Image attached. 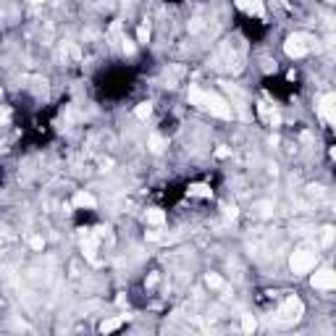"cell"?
I'll list each match as a JSON object with an SVG mask.
<instances>
[{"label":"cell","mask_w":336,"mask_h":336,"mask_svg":"<svg viewBox=\"0 0 336 336\" xmlns=\"http://www.w3.org/2000/svg\"><path fill=\"white\" fill-rule=\"evenodd\" d=\"M145 218H147V223H152V226H160V223L165 221V213H163L160 208H150V210L145 213Z\"/></svg>","instance_id":"10"},{"label":"cell","mask_w":336,"mask_h":336,"mask_svg":"<svg viewBox=\"0 0 336 336\" xmlns=\"http://www.w3.org/2000/svg\"><path fill=\"white\" fill-rule=\"evenodd\" d=\"M302 313H305L302 299H299V297H286V299L281 302V308H279V320H281L284 326L297 323V320L302 318Z\"/></svg>","instance_id":"4"},{"label":"cell","mask_w":336,"mask_h":336,"mask_svg":"<svg viewBox=\"0 0 336 336\" xmlns=\"http://www.w3.org/2000/svg\"><path fill=\"white\" fill-rule=\"evenodd\" d=\"M237 6L242 11H247L250 16H265V8H263V0H237Z\"/></svg>","instance_id":"7"},{"label":"cell","mask_w":336,"mask_h":336,"mask_svg":"<svg viewBox=\"0 0 336 336\" xmlns=\"http://www.w3.org/2000/svg\"><path fill=\"white\" fill-rule=\"evenodd\" d=\"M313 45H315V40H313L310 35L297 32V35H292V37H286L284 53H286L289 58H302V55H308V53L313 50Z\"/></svg>","instance_id":"1"},{"label":"cell","mask_w":336,"mask_h":336,"mask_svg":"<svg viewBox=\"0 0 336 336\" xmlns=\"http://www.w3.org/2000/svg\"><path fill=\"white\" fill-rule=\"evenodd\" d=\"M29 244H32V250H42V247H45L42 237H32V239H29Z\"/></svg>","instance_id":"21"},{"label":"cell","mask_w":336,"mask_h":336,"mask_svg":"<svg viewBox=\"0 0 336 336\" xmlns=\"http://www.w3.org/2000/svg\"><path fill=\"white\" fill-rule=\"evenodd\" d=\"M255 328H257L255 315H242V331H244V333H252Z\"/></svg>","instance_id":"14"},{"label":"cell","mask_w":336,"mask_h":336,"mask_svg":"<svg viewBox=\"0 0 336 336\" xmlns=\"http://www.w3.org/2000/svg\"><path fill=\"white\" fill-rule=\"evenodd\" d=\"M200 108L210 111L213 116H218V118H231V105H228L221 95H216V92H203Z\"/></svg>","instance_id":"3"},{"label":"cell","mask_w":336,"mask_h":336,"mask_svg":"<svg viewBox=\"0 0 336 336\" xmlns=\"http://www.w3.org/2000/svg\"><path fill=\"white\" fill-rule=\"evenodd\" d=\"M205 284H208L210 289H223V279L218 276V273H208V276H205Z\"/></svg>","instance_id":"16"},{"label":"cell","mask_w":336,"mask_h":336,"mask_svg":"<svg viewBox=\"0 0 336 336\" xmlns=\"http://www.w3.org/2000/svg\"><path fill=\"white\" fill-rule=\"evenodd\" d=\"M216 155H218V158H228V155H231V150H228V147H223V145H221V147L216 150Z\"/></svg>","instance_id":"23"},{"label":"cell","mask_w":336,"mask_h":336,"mask_svg":"<svg viewBox=\"0 0 336 336\" xmlns=\"http://www.w3.org/2000/svg\"><path fill=\"white\" fill-rule=\"evenodd\" d=\"M137 40H140L142 45L150 42V24H140V29H137Z\"/></svg>","instance_id":"17"},{"label":"cell","mask_w":336,"mask_h":336,"mask_svg":"<svg viewBox=\"0 0 336 336\" xmlns=\"http://www.w3.org/2000/svg\"><path fill=\"white\" fill-rule=\"evenodd\" d=\"M118 42H121V50H124L126 55H131V53H134V42H131V40H126V37H121Z\"/></svg>","instance_id":"19"},{"label":"cell","mask_w":336,"mask_h":336,"mask_svg":"<svg viewBox=\"0 0 336 336\" xmlns=\"http://www.w3.org/2000/svg\"><path fill=\"white\" fill-rule=\"evenodd\" d=\"M331 242H333V226H326V228H323V244L328 247Z\"/></svg>","instance_id":"20"},{"label":"cell","mask_w":336,"mask_h":336,"mask_svg":"<svg viewBox=\"0 0 336 336\" xmlns=\"http://www.w3.org/2000/svg\"><path fill=\"white\" fill-rule=\"evenodd\" d=\"M203 29V19H192V24H189V32H200Z\"/></svg>","instance_id":"22"},{"label":"cell","mask_w":336,"mask_h":336,"mask_svg":"<svg viewBox=\"0 0 336 336\" xmlns=\"http://www.w3.org/2000/svg\"><path fill=\"white\" fill-rule=\"evenodd\" d=\"M257 113H260L271 126H279V124H281V113H279L276 108H271L268 103H260V105H257Z\"/></svg>","instance_id":"8"},{"label":"cell","mask_w":336,"mask_h":336,"mask_svg":"<svg viewBox=\"0 0 336 336\" xmlns=\"http://www.w3.org/2000/svg\"><path fill=\"white\" fill-rule=\"evenodd\" d=\"M8 118H11V113H8V111L3 108V111H0V124H6V121H8Z\"/></svg>","instance_id":"25"},{"label":"cell","mask_w":336,"mask_h":336,"mask_svg":"<svg viewBox=\"0 0 336 336\" xmlns=\"http://www.w3.org/2000/svg\"><path fill=\"white\" fill-rule=\"evenodd\" d=\"M310 284H313L315 289H323V292H331V289L336 286V273H333L331 268H320L318 273H313Z\"/></svg>","instance_id":"6"},{"label":"cell","mask_w":336,"mask_h":336,"mask_svg":"<svg viewBox=\"0 0 336 336\" xmlns=\"http://www.w3.org/2000/svg\"><path fill=\"white\" fill-rule=\"evenodd\" d=\"M29 3H37L40 6V3H45V0H29Z\"/></svg>","instance_id":"27"},{"label":"cell","mask_w":336,"mask_h":336,"mask_svg":"<svg viewBox=\"0 0 336 336\" xmlns=\"http://www.w3.org/2000/svg\"><path fill=\"white\" fill-rule=\"evenodd\" d=\"M189 197H203L205 200V197H210V187L208 184H192L189 187Z\"/></svg>","instance_id":"13"},{"label":"cell","mask_w":336,"mask_h":336,"mask_svg":"<svg viewBox=\"0 0 336 336\" xmlns=\"http://www.w3.org/2000/svg\"><path fill=\"white\" fill-rule=\"evenodd\" d=\"M326 3H333V0H326Z\"/></svg>","instance_id":"28"},{"label":"cell","mask_w":336,"mask_h":336,"mask_svg":"<svg viewBox=\"0 0 336 336\" xmlns=\"http://www.w3.org/2000/svg\"><path fill=\"white\" fill-rule=\"evenodd\" d=\"M315 263H318V252L310 250V247L294 250L292 260H289V265H292V271L297 273V276H299V273H310V271L315 268Z\"/></svg>","instance_id":"2"},{"label":"cell","mask_w":336,"mask_h":336,"mask_svg":"<svg viewBox=\"0 0 336 336\" xmlns=\"http://www.w3.org/2000/svg\"><path fill=\"white\" fill-rule=\"evenodd\" d=\"M0 239H3V234H0Z\"/></svg>","instance_id":"30"},{"label":"cell","mask_w":336,"mask_h":336,"mask_svg":"<svg viewBox=\"0 0 336 336\" xmlns=\"http://www.w3.org/2000/svg\"><path fill=\"white\" fill-rule=\"evenodd\" d=\"M318 113H320V118H323L326 124H336V95L333 92H328V95L320 97Z\"/></svg>","instance_id":"5"},{"label":"cell","mask_w":336,"mask_h":336,"mask_svg":"<svg viewBox=\"0 0 336 336\" xmlns=\"http://www.w3.org/2000/svg\"><path fill=\"white\" fill-rule=\"evenodd\" d=\"M181 74V69H174L171 74L165 71V76H163V82H165V87H176V76Z\"/></svg>","instance_id":"18"},{"label":"cell","mask_w":336,"mask_h":336,"mask_svg":"<svg viewBox=\"0 0 336 336\" xmlns=\"http://www.w3.org/2000/svg\"><path fill=\"white\" fill-rule=\"evenodd\" d=\"M134 116L140 118V121H147V118L152 116V105H150V103H140V105L134 108Z\"/></svg>","instance_id":"11"},{"label":"cell","mask_w":336,"mask_h":336,"mask_svg":"<svg viewBox=\"0 0 336 336\" xmlns=\"http://www.w3.org/2000/svg\"><path fill=\"white\" fill-rule=\"evenodd\" d=\"M74 208H95L97 205V200L89 192H76L74 194V203H71Z\"/></svg>","instance_id":"9"},{"label":"cell","mask_w":336,"mask_h":336,"mask_svg":"<svg viewBox=\"0 0 336 336\" xmlns=\"http://www.w3.org/2000/svg\"><path fill=\"white\" fill-rule=\"evenodd\" d=\"M0 11H3V3H0Z\"/></svg>","instance_id":"29"},{"label":"cell","mask_w":336,"mask_h":336,"mask_svg":"<svg viewBox=\"0 0 336 336\" xmlns=\"http://www.w3.org/2000/svg\"><path fill=\"white\" fill-rule=\"evenodd\" d=\"M145 237H147L150 242H158V239H160V234H158V231H147Z\"/></svg>","instance_id":"24"},{"label":"cell","mask_w":336,"mask_h":336,"mask_svg":"<svg viewBox=\"0 0 336 336\" xmlns=\"http://www.w3.org/2000/svg\"><path fill=\"white\" fill-rule=\"evenodd\" d=\"M150 150H152V152H163V150H165V140H163L160 134H152V137H150Z\"/></svg>","instance_id":"15"},{"label":"cell","mask_w":336,"mask_h":336,"mask_svg":"<svg viewBox=\"0 0 336 336\" xmlns=\"http://www.w3.org/2000/svg\"><path fill=\"white\" fill-rule=\"evenodd\" d=\"M121 323H124V318H108V320H103V323H100V331H103V333H111V331H116Z\"/></svg>","instance_id":"12"},{"label":"cell","mask_w":336,"mask_h":336,"mask_svg":"<svg viewBox=\"0 0 336 336\" xmlns=\"http://www.w3.org/2000/svg\"><path fill=\"white\" fill-rule=\"evenodd\" d=\"M226 216H228V218H237V208H234V205L226 208Z\"/></svg>","instance_id":"26"}]
</instances>
